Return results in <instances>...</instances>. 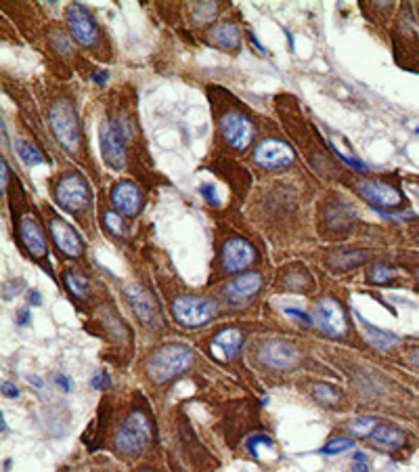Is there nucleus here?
I'll list each match as a JSON object with an SVG mask.
<instances>
[{
	"label": "nucleus",
	"instance_id": "obj_1",
	"mask_svg": "<svg viewBox=\"0 0 419 472\" xmlns=\"http://www.w3.org/2000/svg\"><path fill=\"white\" fill-rule=\"evenodd\" d=\"M193 365V350L184 344H163L147 361V373L153 382H168Z\"/></svg>",
	"mask_w": 419,
	"mask_h": 472
},
{
	"label": "nucleus",
	"instance_id": "obj_2",
	"mask_svg": "<svg viewBox=\"0 0 419 472\" xmlns=\"http://www.w3.org/2000/svg\"><path fill=\"white\" fill-rule=\"evenodd\" d=\"M153 438V426L151 420L142 411H132L126 422L117 428L115 432V449L122 455H134L147 449V445Z\"/></svg>",
	"mask_w": 419,
	"mask_h": 472
},
{
	"label": "nucleus",
	"instance_id": "obj_3",
	"mask_svg": "<svg viewBox=\"0 0 419 472\" xmlns=\"http://www.w3.org/2000/svg\"><path fill=\"white\" fill-rule=\"evenodd\" d=\"M48 124L50 130L54 134V138L59 141V145L63 149H67L69 153H75L80 149V124H78V115L71 107L69 101L59 99L50 111H48Z\"/></svg>",
	"mask_w": 419,
	"mask_h": 472
},
{
	"label": "nucleus",
	"instance_id": "obj_4",
	"mask_svg": "<svg viewBox=\"0 0 419 472\" xmlns=\"http://www.w3.org/2000/svg\"><path fill=\"white\" fill-rule=\"evenodd\" d=\"M172 313L178 323L186 327H201L216 317L218 306L201 296H178L172 302Z\"/></svg>",
	"mask_w": 419,
	"mask_h": 472
},
{
	"label": "nucleus",
	"instance_id": "obj_5",
	"mask_svg": "<svg viewBox=\"0 0 419 472\" xmlns=\"http://www.w3.org/2000/svg\"><path fill=\"white\" fill-rule=\"evenodd\" d=\"M310 319L323 334H329V336H335V338L348 334L346 313H344L341 304L337 300H333V298H321L314 304Z\"/></svg>",
	"mask_w": 419,
	"mask_h": 472
},
{
	"label": "nucleus",
	"instance_id": "obj_6",
	"mask_svg": "<svg viewBox=\"0 0 419 472\" xmlns=\"http://www.w3.org/2000/svg\"><path fill=\"white\" fill-rule=\"evenodd\" d=\"M54 199L59 201L61 208L69 212H82L90 201L88 183L84 180L82 174H75V172L65 174L54 187Z\"/></svg>",
	"mask_w": 419,
	"mask_h": 472
},
{
	"label": "nucleus",
	"instance_id": "obj_7",
	"mask_svg": "<svg viewBox=\"0 0 419 472\" xmlns=\"http://www.w3.org/2000/svg\"><path fill=\"white\" fill-rule=\"evenodd\" d=\"M98 143H101V153L107 166L113 170H122L126 164V145L124 136L113 120H103L98 126Z\"/></svg>",
	"mask_w": 419,
	"mask_h": 472
},
{
	"label": "nucleus",
	"instance_id": "obj_8",
	"mask_svg": "<svg viewBox=\"0 0 419 472\" xmlns=\"http://www.w3.org/2000/svg\"><path fill=\"white\" fill-rule=\"evenodd\" d=\"M65 21L75 42H80L82 46H92L96 42L98 38L96 23L92 21L90 13L82 4H69L65 8Z\"/></svg>",
	"mask_w": 419,
	"mask_h": 472
},
{
	"label": "nucleus",
	"instance_id": "obj_9",
	"mask_svg": "<svg viewBox=\"0 0 419 472\" xmlns=\"http://www.w3.org/2000/svg\"><path fill=\"white\" fill-rule=\"evenodd\" d=\"M258 359L270 369H289L297 363V350L291 344H287L285 340L272 338L260 346Z\"/></svg>",
	"mask_w": 419,
	"mask_h": 472
},
{
	"label": "nucleus",
	"instance_id": "obj_10",
	"mask_svg": "<svg viewBox=\"0 0 419 472\" xmlns=\"http://www.w3.org/2000/svg\"><path fill=\"white\" fill-rule=\"evenodd\" d=\"M253 159L256 164H260L262 168L266 170H272V168H283L287 164L293 162V149L283 143V141H277V138H266L262 141L256 151H253Z\"/></svg>",
	"mask_w": 419,
	"mask_h": 472
},
{
	"label": "nucleus",
	"instance_id": "obj_11",
	"mask_svg": "<svg viewBox=\"0 0 419 472\" xmlns=\"http://www.w3.org/2000/svg\"><path fill=\"white\" fill-rule=\"evenodd\" d=\"M220 128H222L224 141L235 149H245L253 138V124L245 115L235 113V111L226 113L220 120Z\"/></svg>",
	"mask_w": 419,
	"mask_h": 472
},
{
	"label": "nucleus",
	"instance_id": "obj_12",
	"mask_svg": "<svg viewBox=\"0 0 419 472\" xmlns=\"http://www.w3.org/2000/svg\"><path fill=\"white\" fill-rule=\"evenodd\" d=\"M360 197H365L367 201H371L373 206H381V208H398L402 203V193L388 183L381 180H362L356 185Z\"/></svg>",
	"mask_w": 419,
	"mask_h": 472
},
{
	"label": "nucleus",
	"instance_id": "obj_13",
	"mask_svg": "<svg viewBox=\"0 0 419 472\" xmlns=\"http://www.w3.org/2000/svg\"><path fill=\"white\" fill-rule=\"evenodd\" d=\"M256 258V250L249 241L241 237H233L222 248V266L226 273H237L249 266Z\"/></svg>",
	"mask_w": 419,
	"mask_h": 472
},
{
	"label": "nucleus",
	"instance_id": "obj_14",
	"mask_svg": "<svg viewBox=\"0 0 419 472\" xmlns=\"http://www.w3.org/2000/svg\"><path fill=\"white\" fill-rule=\"evenodd\" d=\"M262 287V277L260 273H243L239 277H235L233 281H228L224 285V298L233 304V306H241L245 304L249 298H253Z\"/></svg>",
	"mask_w": 419,
	"mask_h": 472
},
{
	"label": "nucleus",
	"instance_id": "obj_15",
	"mask_svg": "<svg viewBox=\"0 0 419 472\" xmlns=\"http://www.w3.org/2000/svg\"><path fill=\"white\" fill-rule=\"evenodd\" d=\"M50 227V237L54 241V245L65 254V256H80L82 252V239L80 235L61 218H52L48 222Z\"/></svg>",
	"mask_w": 419,
	"mask_h": 472
},
{
	"label": "nucleus",
	"instance_id": "obj_16",
	"mask_svg": "<svg viewBox=\"0 0 419 472\" xmlns=\"http://www.w3.org/2000/svg\"><path fill=\"white\" fill-rule=\"evenodd\" d=\"M243 344V331L239 327H226L218 331L212 340V355L220 361H230Z\"/></svg>",
	"mask_w": 419,
	"mask_h": 472
},
{
	"label": "nucleus",
	"instance_id": "obj_17",
	"mask_svg": "<svg viewBox=\"0 0 419 472\" xmlns=\"http://www.w3.org/2000/svg\"><path fill=\"white\" fill-rule=\"evenodd\" d=\"M111 201H113L115 210L122 212L124 216H134L140 210V191L134 183L122 180L115 185V189L111 193Z\"/></svg>",
	"mask_w": 419,
	"mask_h": 472
},
{
	"label": "nucleus",
	"instance_id": "obj_18",
	"mask_svg": "<svg viewBox=\"0 0 419 472\" xmlns=\"http://www.w3.org/2000/svg\"><path fill=\"white\" fill-rule=\"evenodd\" d=\"M19 233H21V241L25 243L27 252L34 258H42L46 254V239L44 233L40 229V224L31 218V216H23L19 222Z\"/></svg>",
	"mask_w": 419,
	"mask_h": 472
},
{
	"label": "nucleus",
	"instance_id": "obj_19",
	"mask_svg": "<svg viewBox=\"0 0 419 472\" xmlns=\"http://www.w3.org/2000/svg\"><path fill=\"white\" fill-rule=\"evenodd\" d=\"M128 300H130V304H132V310L136 313V317L140 319V321H145L147 325H157V306H155V302L151 300V296L142 289V287H138V285H130L128 287Z\"/></svg>",
	"mask_w": 419,
	"mask_h": 472
},
{
	"label": "nucleus",
	"instance_id": "obj_20",
	"mask_svg": "<svg viewBox=\"0 0 419 472\" xmlns=\"http://www.w3.org/2000/svg\"><path fill=\"white\" fill-rule=\"evenodd\" d=\"M356 218L354 208L348 201H331L325 208V222L331 231H346Z\"/></svg>",
	"mask_w": 419,
	"mask_h": 472
},
{
	"label": "nucleus",
	"instance_id": "obj_21",
	"mask_svg": "<svg viewBox=\"0 0 419 472\" xmlns=\"http://www.w3.org/2000/svg\"><path fill=\"white\" fill-rule=\"evenodd\" d=\"M369 443L379 449V451H396L404 445V432L394 428V426H381L377 424V428L369 434Z\"/></svg>",
	"mask_w": 419,
	"mask_h": 472
},
{
	"label": "nucleus",
	"instance_id": "obj_22",
	"mask_svg": "<svg viewBox=\"0 0 419 472\" xmlns=\"http://www.w3.org/2000/svg\"><path fill=\"white\" fill-rule=\"evenodd\" d=\"M367 258H369V254L365 250H337L327 256V266L341 273V271L360 266Z\"/></svg>",
	"mask_w": 419,
	"mask_h": 472
},
{
	"label": "nucleus",
	"instance_id": "obj_23",
	"mask_svg": "<svg viewBox=\"0 0 419 472\" xmlns=\"http://www.w3.org/2000/svg\"><path fill=\"white\" fill-rule=\"evenodd\" d=\"M239 27L235 23H228V21H222V23H216L212 29H210V40L224 48V50H235L239 46Z\"/></svg>",
	"mask_w": 419,
	"mask_h": 472
},
{
	"label": "nucleus",
	"instance_id": "obj_24",
	"mask_svg": "<svg viewBox=\"0 0 419 472\" xmlns=\"http://www.w3.org/2000/svg\"><path fill=\"white\" fill-rule=\"evenodd\" d=\"M358 325L362 327L367 342L373 344V346L379 348V350H390V348H394V346L398 344V336H394V334H390V331H383V329H379V327L367 323V321L360 319V317H358Z\"/></svg>",
	"mask_w": 419,
	"mask_h": 472
},
{
	"label": "nucleus",
	"instance_id": "obj_25",
	"mask_svg": "<svg viewBox=\"0 0 419 472\" xmlns=\"http://www.w3.org/2000/svg\"><path fill=\"white\" fill-rule=\"evenodd\" d=\"M15 149L21 157V162L25 166H36V164H42V153L27 141H17L15 143Z\"/></svg>",
	"mask_w": 419,
	"mask_h": 472
},
{
	"label": "nucleus",
	"instance_id": "obj_26",
	"mask_svg": "<svg viewBox=\"0 0 419 472\" xmlns=\"http://www.w3.org/2000/svg\"><path fill=\"white\" fill-rule=\"evenodd\" d=\"M350 432L358 434V436H369L375 428H377V420L375 417H354L348 422L346 426Z\"/></svg>",
	"mask_w": 419,
	"mask_h": 472
},
{
	"label": "nucleus",
	"instance_id": "obj_27",
	"mask_svg": "<svg viewBox=\"0 0 419 472\" xmlns=\"http://www.w3.org/2000/svg\"><path fill=\"white\" fill-rule=\"evenodd\" d=\"M310 283L312 281L304 271H289L283 279V285L287 289H306V287H310Z\"/></svg>",
	"mask_w": 419,
	"mask_h": 472
},
{
	"label": "nucleus",
	"instance_id": "obj_28",
	"mask_svg": "<svg viewBox=\"0 0 419 472\" xmlns=\"http://www.w3.org/2000/svg\"><path fill=\"white\" fill-rule=\"evenodd\" d=\"M65 285L69 287V292L75 298H86V294H88V281L75 273H65Z\"/></svg>",
	"mask_w": 419,
	"mask_h": 472
},
{
	"label": "nucleus",
	"instance_id": "obj_29",
	"mask_svg": "<svg viewBox=\"0 0 419 472\" xmlns=\"http://www.w3.org/2000/svg\"><path fill=\"white\" fill-rule=\"evenodd\" d=\"M312 394H314V399H316L318 403H323V405H335V403L339 401V394L335 392V388L325 386V384H316V386L312 388Z\"/></svg>",
	"mask_w": 419,
	"mask_h": 472
},
{
	"label": "nucleus",
	"instance_id": "obj_30",
	"mask_svg": "<svg viewBox=\"0 0 419 472\" xmlns=\"http://www.w3.org/2000/svg\"><path fill=\"white\" fill-rule=\"evenodd\" d=\"M392 277H394V269L388 264H375L369 271V281H373V283H388Z\"/></svg>",
	"mask_w": 419,
	"mask_h": 472
},
{
	"label": "nucleus",
	"instance_id": "obj_31",
	"mask_svg": "<svg viewBox=\"0 0 419 472\" xmlns=\"http://www.w3.org/2000/svg\"><path fill=\"white\" fill-rule=\"evenodd\" d=\"M352 447H354V441H352V438H341V436H337V438H331V441L323 447V453L335 455V453H344V451H348V449H352Z\"/></svg>",
	"mask_w": 419,
	"mask_h": 472
},
{
	"label": "nucleus",
	"instance_id": "obj_32",
	"mask_svg": "<svg viewBox=\"0 0 419 472\" xmlns=\"http://www.w3.org/2000/svg\"><path fill=\"white\" fill-rule=\"evenodd\" d=\"M105 224H107V229H109L111 233L122 235V220H119V216H117L115 212H107V214H105Z\"/></svg>",
	"mask_w": 419,
	"mask_h": 472
},
{
	"label": "nucleus",
	"instance_id": "obj_33",
	"mask_svg": "<svg viewBox=\"0 0 419 472\" xmlns=\"http://www.w3.org/2000/svg\"><path fill=\"white\" fill-rule=\"evenodd\" d=\"M352 470H354V472H369V466H367V457H365V453H356V455H354Z\"/></svg>",
	"mask_w": 419,
	"mask_h": 472
},
{
	"label": "nucleus",
	"instance_id": "obj_34",
	"mask_svg": "<svg viewBox=\"0 0 419 472\" xmlns=\"http://www.w3.org/2000/svg\"><path fill=\"white\" fill-rule=\"evenodd\" d=\"M201 195L207 199V201H212L214 206H218V197H216V187H212V185H203L201 187Z\"/></svg>",
	"mask_w": 419,
	"mask_h": 472
},
{
	"label": "nucleus",
	"instance_id": "obj_35",
	"mask_svg": "<svg viewBox=\"0 0 419 472\" xmlns=\"http://www.w3.org/2000/svg\"><path fill=\"white\" fill-rule=\"evenodd\" d=\"M0 170H2V172H0V174H2V180H0V189L4 191V189H6V183H8V166H6V162H4V159L0 162Z\"/></svg>",
	"mask_w": 419,
	"mask_h": 472
},
{
	"label": "nucleus",
	"instance_id": "obj_36",
	"mask_svg": "<svg viewBox=\"0 0 419 472\" xmlns=\"http://www.w3.org/2000/svg\"><path fill=\"white\" fill-rule=\"evenodd\" d=\"M2 392H4V396H19V390L15 388V384H10V382H4L2 384Z\"/></svg>",
	"mask_w": 419,
	"mask_h": 472
},
{
	"label": "nucleus",
	"instance_id": "obj_37",
	"mask_svg": "<svg viewBox=\"0 0 419 472\" xmlns=\"http://www.w3.org/2000/svg\"><path fill=\"white\" fill-rule=\"evenodd\" d=\"M92 386H96V388L109 386V378H107L105 373H98V376H94V380H92Z\"/></svg>",
	"mask_w": 419,
	"mask_h": 472
},
{
	"label": "nucleus",
	"instance_id": "obj_38",
	"mask_svg": "<svg viewBox=\"0 0 419 472\" xmlns=\"http://www.w3.org/2000/svg\"><path fill=\"white\" fill-rule=\"evenodd\" d=\"M54 40H57V42H54V44H57V48H59V46H63V50H65V52H69V44H65V42H63V34H61V31H59V38H54Z\"/></svg>",
	"mask_w": 419,
	"mask_h": 472
},
{
	"label": "nucleus",
	"instance_id": "obj_39",
	"mask_svg": "<svg viewBox=\"0 0 419 472\" xmlns=\"http://www.w3.org/2000/svg\"><path fill=\"white\" fill-rule=\"evenodd\" d=\"M57 382H61V384H63V390H69V384H67L65 376H57Z\"/></svg>",
	"mask_w": 419,
	"mask_h": 472
},
{
	"label": "nucleus",
	"instance_id": "obj_40",
	"mask_svg": "<svg viewBox=\"0 0 419 472\" xmlns=\"http://www.w3.org/2000/svg\"><path fill=\"white\" fill-rule=\"evenodd\" d=\"M411 363L419 365V350H413V352H411Z\"/></svg>",
	"mask_w": 419,
	"mask_h": 472
},
{
	"label": "nucleus",
	"instance_id": "obj_41",
	"mask_svg": "<svg viewBox=\"0 0 419 472\" xmlns=\"http://www.w3.org/2000/svg\"><path fill=\"white\" fill-rule=\"evenodd\" d=\"M94 80H96V82H103V80H105V76H103V73H96V76H94Z\"/></svg>",
	"mask_w": 419,
	"mask_h": 472
},
{
	"label": "nucleus",
	"instance_id": "obj_42",
	"mask_svg": "<svg viewBox=\"0 0 419 472\" xmlns=\"http://www.w3.org/2000/svg\"><path fill=\"white\" fill-rule=\"evenodd\" d=\"M138 472H151V470H138Z\"/></svg>",
	"mask_w": 419,
	"mask_h": 472
},
{
	"label": "nucleus",
	"instance_id": "obj_43",
	"mask_svg": "<svg viewBox=\"0 0 419 472\" xmlns=\"http://www.w3.org/2000/svg\"><path fill=\"white\" fill-rule=\"evenodd\" d=\"M415 275H417V281H419V271H417V273H415Z\"/></svg>",
	"mask_w": 419,
	"mask_h": 472
}]
</instances>
